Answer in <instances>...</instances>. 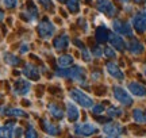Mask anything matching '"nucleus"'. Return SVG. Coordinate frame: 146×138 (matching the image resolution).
Returning <instances> with one entry per match:
<instances>
[{
    "mask_svg": "<svg viewBox=\"0 0 146 138\" xmlns=\"http://www.w3.org/2000/svg\"><path fill=\"white\" fill-rule=\"evenodd\" d=\"M104 54H106V57H108V58H115V56H116V53L114 52V49L112 48H106L104 49Z\"/></svg>",
    "mask_w": 146,
    "mask_h": 138,
    "instance_id": "nucleus-30",
    "label": "nucleus"
},
{
    "mask_svg": "<svg viewBox=\"0 0 146 138\" xmlns=\"http://www.w3.org/2000/svg\"><path fill=\"white\" fill-rule=\"evenodd\" d=\"M92 111L95 114H102V112L104 111V107L102 106V104H96V106H92Z\"/></svg>",
    "mask_w": 146,
    "mask_h": 138,
    "instance_id": "nucleus-32",
    "label": "nucleus"
},
{
    "mask_svg": "<svg viewBox=\"0 0 146 138\" xmlns=\"http://www.w3.org/2000/svg\"><path fill=\"white\" fill-rule=\"evenodd\" d=\"M26 11H27V14H29V15H31V16H30V21H34V19L36 18V15H38L36 7L34 5V3H31V1H29V3H27Z\"/></svg>",
    "mask_w": 146,
    "mask_h": 138,
    "instance_id": "nucleus-23",
    "label": "nucleus"
},
{
    "mask_svg": "<svg viewBox=\"0 0 146 138\" xmlns=\"http://www.w3.org/2000/svg\"><path fill=\"white\" fill-rule=\"evenodd\" d=\"M129 91H130L133 95L139 96V98L146 96V87L139 84V83H130L129 84Z\"/></svg>",
    "mask_w": 146,
    "mask_h": 138,
    "instance_id": "nucleus-13",
    "label": "nucleus"
},
{
    "mask_svg": "<svg viewBox=\"0 0 146 138\" xmlns=\"http://www.w3.org/2000/svg\"><path fill=\"white\" fill-rule=\"evenodd\" d=\"M114 26V30L120 35H131L133 34V30H131V26L127 23V22H123L120 19H116L112 23Z\"/></svg>",
    "mask_w": 146,
    "mask_h": 138,
    "instance_id": "nucleus-7",
    "label": "nucleus"
},
{
    "mask_svg": "<svg viewBox=\"0 0 146 138\" xmlns=\"http://www.w3.org/2000/svg\"><path fill=\"white\" fill-rule=\"evenodd\" d=\"M66 112H68L69 121L74 122V121H77V119H78V108L74 106V103L68 102V111H66Z\"/></svg>",
    "mask_w": 146,
    "mask_h": 138,
    "instance_id": "nucleus-16",
    "label": "nucleus"
},
{
    "mask_svg": "<svg viewBox=\"0 0 146 138\" xmlns=\"http://www.w3.org/2000/svg\"><path fill=\"white\" fill-rule=\"evenodd\" d=\"M3 4L7 8H14L16 4H18V0H3Z\"/></svg>",
    "mask_w": 146,
    "mask_h": 138,
    "instance_id": "nucleus-29",
    "label": "nucleus"
},
{
    "mask_svg": "<svg viewBox=\"0 0 146 138\" xmlns=\"http://www.w3.org/2000/svg\"><path fill=\"white\" fill-rule=\"evenodd\" d=\"M108 41H110V43H111L115 49H118V50H123V49L126 48L125 41L122 39V37H119V34H111V33H110Z\"/></svg>",
    "mask_w": 146,
    "mask_h": 138,
    "instance_id": "nucleus-14",
    "label": "nucleus"
},
{
    "mask_svg": "<svg viewBox=\"0 0 146 138\" xmlns=\"http://www.w3.org/2000/svg\"><path fill=\"white\" fill-rule=\"evenodd\" d=\"M134 1H135V3H142L143 0H134Z\"/></svg>",
    "mask_w": 146,
    "mask_h": 138,
    "instance_id": "nucleus-39",
    "label": "nucleus"
},
{
    "mask_svg": "<svg viewBox=\"0 0 146 138\" xmlns=\"http://www.w3.org/2000/svg\"><path fill=\"white\" fill-rule=\"evenodd\" d=\"M66 7L70 12H78L80 5H78V0H68L66 1Z\"/></svg>",
    "mask_w": 146,
    "mask_h": 138,
    "instance_id": "nucleus-26",
    "label": "nucleus"
},
{
    "mask_svg": "<svg viewBox=\"0 0 146 138\" xmlns=\"http://www.w3.org/2000/svg\"><path fill=\"white\" fill-rule=\"evenodd\" d=\"M107 114H108L110 117H119V115H122V111H120L119 108H116V107H110L108 110H107Z\"/></svg>",
    "mask_w": 146,
    "mask_h": 138,
    "instance_id": "nucleus-28",
    "label": "nucleus"
},
{
    "mask_svg": "<svg viewBox=\"0 0 146 138\" xmlns=\"http://www.w3.org/2000/svg\"><path fill=\"white\" fill-rule=\"evenodd\" d=\"M69 95H70V98L73 99V102L78 103V104H80L81 107H84V108H89V107L94 106V102H92V99H91L88 95H85L83 91L72 90Z\"/></svg>",
    "mask_w": 146,
    "mask_h": 138,
    "instance_id": "nucleus-2",
    "label": "nucleus"
},
{
    "mask_svg": "<svg viewBox=\"0 0 146 138\" xmlns=\"http://www.w3.org/2000/svg\"><path fill=\"white\" fill-rule=\"evenodd\" d=\"M106 138H118V137H106Z\"/></svg>",
    "mask_w": 146,
    "mask_h": 138,
    "instance_id": "nucleus-40",
    "label": "nucleus"
},
{
    "mask_svg": "<svg viewBox=\"0 0 146 138\" xmlns=\"http://www.w3.org/2000/svg\"><path fill=\"white\" fill-rule=\"evenodd\" d=\"M57 76H60V77H70V79L76 80V81H80V83H83L84 80H85V72L80 66H74V68L66 69V70H64V69L62 70H58Z\"/></svg>",
    "mask_w": 146,
    "mask_h": 138,
    "instance_id": "nucleus-1",
    "label": "nucleus"
},
{
    "mask_svg": "<svg viewBox=\"0 0 146 138\" xmlns=\"http://www.w3.org/2000/svg\"><path fill=\"white\" fill-rule=\"evenodd\" d=\"M127 48L133 54H141L143 52V45L138 39H131L130 42L127 43Z\"/></svg>",
    "mask_w": 146,
    "mask_h": 138,
    "instance_id": "nucleus-15",
    "label": "nucleus"
},
{
    "mask_svg": "<svg viewBox=\"0 0 146 138\" xmlns=\"http://www.w3.org/2000/svg\"><path fill=\"white\" fill-rule=\"evenodd\" d=\"M21 52H22V53H26V52H27V45H26V43H25V45H22Z\"/></svg>",
    "mask_w": 146,
    "mask_h": 138,
    "instance_id": "nucleus-36",
    "label": "nucleus"
},
{
    "mask_svg": "<svg viewBox=\"0 0 146 138\" xmlns=\"http://www.w3.org/2000/svg\"><path fill=\"white\" fill-rule=\"evenodd\" d=\"M106 68H107V72H108L112 77H115V79H118V80H123V79H125V74H123V72L120 70V68L116 64H114V62H108V64L106 65Z\"/></svg>",
    "mask_w": 146,
    "mask_h": 138,
    "instance_id": "nucleus-12",
    "label": "nucleus"
},
{
    "mask_svg": "<svg viewBox=\"0 0 146 138\" xmlns=\"http://www.w3.org/2000/svg\"><path fill=\"white\" fill-rule=\"evenodd\" d=\"M26 138H38V134H36V131L34 130V127L29 129V131H27V134H26Z\"/></svg>",
    "mask_w": 146,
    "mask_h": 138,
    "instance_id": "nucleus-31",
    "label": "nucleus"
},
{
    "mask_svg": "<svg viewBox=\"0 0 146 138\" xmlns=\"http://www.w3.org/2000/svg\"><path fill=\"white\" fill-rule=\"evenodd\" d=\"M133 26L137 31L143 33L146 31V11L138 12L134 18H133Z\"/></svg>",
    "mask_w": 146,
    "mask_h": 138,
    "instance_id": "nucleus-6",
    "label": "nucleus"
},
{
    "mask_svg": "<svg viewBox=\"0 0 146 138\" xmlns=\"http://www.w3.org/2000/svg\"><path fill=\"white\" fill-rule=\"evenodd\" d=\"M54 31H56V27H54V25H53L52 22H49V21L39 22V25H38V34L42 38L47 39V38L53 37Z\"/></svg>",
    "mask_w": 146,
    "mask_h": 138,
    "instance_id": "nucleus-3",
    "label": "nucleus"
},
{
    "mask_svg": "<svg viewBox=\"0 0 146 138\" xmlns=\"http://www.w3.org/2000/svg\"><path fill=\"white\" fill-rule=\"evenodd\" d=\"M68 43H69V39L66 35H61V37L56 38L54 41V48L57 50H62V49H66L68 48Z\"/></svg>",
    "mask_w": 146,
    "mask_h": 138,
    "instance_id": "nucleus-17",
    "label": "nucleus"
},
{
    "mask_svg": "<svg viewBox=\"0 0 146 138\" xmlns=\"http://www.w3.org/2000/svg\"><path fill=\"white\" fill-rule=\"evenodd\" d=\"M23 74L30 80H38L39 79V69L36 68L35 65L27 64L25 66V69H23Z\"/></svg>",
    "mask_w": 146,
    "mask_h": 138,
    "instance_id": "nucleus-11",
    "label": "nucleus"
},
{
    "mask_svg": "<svg viewBox=\"0 0 146 138\" xmlns=\"http://www.w3.org/2000/svg\"><path fill=\"white\" fill-rule=\"evenodd\" d=\"M74 131L78 135H83V137H89L98 131V127L92 125V123H80L74 127Z\"/></svg>",
    "mask_w": 146,
    "mask_h": 138,
    "instance_id": "nucleus-5",
    "label": "nucleus"
},
{
    "mask_svg": "<svg viewBox=\"0 0 146 138\" xmlns=\"http://www.w3.org/2000/svg\"><path fill=\"white\" fill-rule=\"evenodd\" d=\"M72 64H73V57L69 56V54L61 56V57L58 58V65H60L61 68H69V66H72Z\"/></svg>",
    "mask_w": 146,
    "mask_h": 138,
    "instance_id": "nucleus-21",
    "label": "nucleus"
},
{
    "mask_svg": "<svg viewBox=\"0 0 146 138\" xmlns=\"http://www.w3.org/2000/svg\"><path fill=\"white\" fill-rule=\"evenodd\" d=\"M14 91H15L16 95H26L30 91V83L23 79L16 80L15 84H14Z\"/></svg>",
    "mask_w": 146,
    "mask_h": 138,
    "instance_id": "nucleus-9",
    "label": "nucleus"
},
{
    "mask_svg": "<svg viewBox=\"0 0 146 138\" xmlns=\"http://www.w3.org/2000/svg\"><path fill=\"white\" fill-rule=\"evenodd\" d=\"M83 57L85 58V61H89V60H91V56H89V53L87 52V49L85 48L83 49Z\"/></svg>",
    "mask_w": 146,
    "mask_h": 138,
    "instance_id": "nucleus-34",
    "label": "nucleus"
},
{
    "mask_svg": "<svg viewBox=\"0 0 146 138\" xmlns=\"http://www.w3.org/2000/svg\"><path fill=\"white\" fill-rule=\"evenodd\" d=\"M114 96L115 99L119 102L120 104H123V106H130L133 103L130 94L126 90H123L122 87H114Z\"/></svg>",
    "mask_w": 146,
    "mask_h": 138,
    "instance_id": "nucleus-4",
    "label": "nucleus"
},
{
    "mask_svg": "<svg viewBox=\"0 0 146 138\" xmlns=\"http://www.w3.org/2000/svg\"><path fill=\"white\" fill-rule=\"evenodd\" d=\"M22 133H23V129H22V127H16V130H15V135H16V137H21Z\"/></svg>",
    "mask_w": 146,
    "mask_h": 138,
    "instance_id": "nucleus-35",
    "label": "nucleus"
},
{
    "mask_svg": "<svg viewBox=\"0 0 146 138\" xmlns=\"http://www.w3.org/2000/svg\"><path fill=\"white\" fill-rule=\"evenodd\" d=\"M125 1H127V0H125Z\"/></svg>",
    "mask_w": 146,
    "mask_h": 138,
    "instance_id": "nucleus-42",
    "label": "nucleus"
},
{
    "mask_svg": "<svg viewBox=\"0 0 146 138\" xmlns=\"http://www.w3.org/2000/svg\"><path fill=\"white\" fill-rule=\"evenodd\" d=\"M0 98H1V95H0Z\"/></svg>",
    "mask_w": 146,
    "mask_h": 138,
    "instance_id": "nucleus-41",
    "label": "nucleus"
},
{
    "mask_svg": "<svg viewBox=\"0 0 146 138\" xmlns=\"http://www.w3.org/2000/svg\"><path fill=\"white\" fill-rule=\"evenodd\" d=\"M133 118H134V121L138 123H146V110H141V108L134 110Z\"/></svg>",
    "mask_w": 146,
    "mask_h": 138,
    "instance_id": "nucleus-20",
    "label": "nucleus"
},
{
    "mask_svg": "<svg viewBox=\"0 0 146 138\" xmlns=\"http://www.w3.org/2000/svg\"><path fill=\"white\" fill-rule=\"evenodd\" d=\"M4 61H5V62H7L8 65H18L21 60L18 58L16 56H14V54L5 53V54H4Z\"/></svg>",
    "mask_w": 146,
    "mask_h": 138,
    "instance_id": "nucleus-24",
    "label": "nucleus"
},
{
    "mask_svg": "<svg viewBox=\"0 0 146 138\" xmlns=\"http://www.w3.org/2000/svg\"><path fill=\"white\" fill-rule=\"evenodd\" d=\"M45 130H46V133L49 135H57L58 131H60L54 123H49L47 121H45Z\"/></svg>",
    "mask_w": 146,
    "mask_h": 138,
    "instance_id": "nucleus-22",
    "label": "nucleus"
},
{
    "mask_svg": "<svg viewBox=\"0 0 146 138\" xmlns=\"http://www.w3.org/2000/svg\"><path fill=\"white\" fill-rule=\"evenodd\" d=\"M14 125L12 123H8L3 127H0V138H12V134H14Z\"/></svg>",
    "mask_w": 146,
    "mask_h": 138,
    "instance_id": "nucleus-19",
    "label": "nucleus"
},
{
    "mask_svg": "<svg viewBox=\"0 0 146 138\" xmlns=\"http://www.w3.org/2000/svg\"><path fill=\"white\" fill-rule=\"evenodd\" d=\"M38 1H39L45 8H50V5H52V1H50V0H38Z\"/></svg>",
    "mask_w": 146,
    "mask_h": 138,
    "instance_id": "nucleus-33",
    "label": "nucleus"
},
{
    "mask_svg": "<svg viewBox=\"0 0 146 138\" xmlns=\"http://www.w3.org/2000/svg\"><path fill=\"white\" fill-rule=\"evenodd\" d=\"M3 18H4V14H3V12H1V11H0V21H1V19H3Z\"/></svg>",
    "mask_w": 146,
    "mask_h": 138,
    "instance_id": "nucleus-38",
    "label": "nucleus"
},
{
    "mask_svg": "<svg viewBox=\"0 0 146 138\" xmlns=\"http://www.w3.org/2000/svg\"><path fill=\"white\" fill-rule=\"evenodd\" d=\"M98 10L107 16L115 15V5L112 4L111 0H98Z\"/></svg>",
    "mask_w": 146,
    "mask_h": 138,
    "instance_id": "nucleus-8",
    "label": "nucleus"
},
{
    "mask_svg": "<svg viewBox=\"0 0 146 138\" xmlns=\"http://www.w3.org/2000/svg\"><path fill=\"white\" fill-rule=\"evenodd\" d=\"M103 131H104L108 137H118L123 133V127L118 125V123H108L103 127Z\"/></svg>",
    "mask_w": 146,
    "mask_h": 138,
    "instance_id": "nucleus-10",
    "label": "nucleus"
},
{
    "mask_svg": "<svg viewBox=\"0 0 146 138\" xmlns=\"http://www.w3.org/2000/svg\"><path fill=\"white\" fill-rule=\"evenodd\" d=\"M108 35H110V33L106 26H100L99 29L96 30V38H98L99 42H106V41L108 39Z\"/></svg>",
    "mask_w": 146,
    "mask_h": 138,
    "instance_id": "nucleus-18",
    "label": "nucleus"
},
{
    "mask_svg": "<svg viewBox=\"0 0 146 138\" xmlns=\"http://www.w3.org/2000/svg\"><path fill=\"white\" fill-rule=\"evenodd\" d=\"M49 111H50V114H52L53 117H56V118H62V115H64L62 110L60 107H57L56 104H50L49 106Z\"/></svg>",
    "mask_w": 146,
    "mask_h": 138,
    "instance_id": "nucleus-25",
    "label": "nucleus"
},
{
    "mask_svg": "<svg viewBox=\"0 0 146 138\" xmlns=\"http://www.w3.org/2000/svg\"><path fill=\"white\" fill-rule=\"evenodd\" d=\"M5 114L7 115H14V117H26V114L22 110H18V108H7Z\"/></svg>",
    "mask_w": 146,
    "mask_h": 138,
    "instance_id": "nucleus-27",
    "label": "nucleus"
},
{
    "mask_svg": "<svg viewBox=\"0 0 146 138\" xmlns=\"http://www.w3.org/2000/svg\"><path fill=\"white\" fill-rule=\"evenodd\" d=\"M145 74H146V72H145Z\"/></svg>",
    "mask_w": 146,
    "mask_h": 138,
    "instance_id": "nucleus-43",
    "label": "nucleus"
},
{
    "mask_svg": "<svg viewBox=\"0 0 146 138\" xmlns=\"http://www.w3.org/2000/svg\"><path fill=\"white\" fill-rule=\"evenodd\" d=\"M95 56H96V57H100V56H102V52H100V49H96V50H95Z\"/></svg>",
    "mask_w": 146,
    "mask_h": 138,
    "instance_id": "nucleus-37",
    "label": "nucleus"
}]
</instances>
